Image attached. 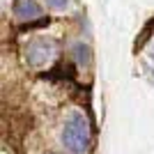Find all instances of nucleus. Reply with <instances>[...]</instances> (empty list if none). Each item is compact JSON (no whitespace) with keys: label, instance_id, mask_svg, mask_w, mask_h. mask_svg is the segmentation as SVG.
Returning a JSON list of instances; mask_svg holds the SVG:
<instances>
[{"label":"nucleus","instance_id":"obj_1","mask_svg":"<svg viewBox=\"0 0 154 154\" xmlns=\"http://www.w3.org/2000/svg\"><path fill=\"white\" fill-rule=\"evenodd\" d=\"M60 140L69 154H90L92 149V124L81 110H71L64 117Z\"/></svg>","mask_w":154,"mask_h":154},{"label":"nucleus","instance_id":"obj_2","mask_svg":"<svg viewBox=\"0 0 154 154\" xmlns=\"http://www.w3.org/2000/svg\"><path fill=\"white\" fill-rule=\"evenodd\" d=\"M58 53H60V48H58V42L53 37H37L26 46L23 58H26L28 67L42 69V67H48V64L55 62Z\"/></svg>","mask_w":154,"mask_h":154},{"label":"nucleus","instance_id":"obj_3","mask_svg":"<svg viewBox=\"0 0 154 154\" xmlns=\"http://www.w3.org/2000/svg\"><path fill=\"white\" fill-rule=\"evenodd\" d=\"M12 12H14V19L21 21L23 26H30L35 21L44 19L42 16V7H39L37 0H14Z\"/></svg>","mask_w":154,"mask_h":154},{"label":"nucleus","instance_id":"obj_4","mask_svg":"<svg viewBox=\"0 0 154 154\" xmlns=\"http://www.w3.org/2000/svg\"><path fill=\"white\" fill-rule=\"evenodd\" d=\"M71 55H74V60H76V64L81 67V69L90 67V62H92V51H90V46L83 44V42H76V44H74Z\"/></svg>","mask_w":154,"mask_h":154},{"label":"nucleus","instance_id":"obj_5","mask_svg":"<svg viewBox=\"0 0 154 154\" xmlns=\"http://www.w3.org/2000/svg\"><path fill=\"white\" fill-rule=\"evenodd\" d=\"M46 7L48 9H55V12H60V9H67L69 7V0H44Z\"/></svg>","mask_w":154,"mask_h":154},{"label":"nucleus","instance_id":"obj_6","mask_svg":"<svg viewBox=\"0 0 154 154\" xmlns=\"http://www.w3.org/2000/svg\"><path fill=\"white\" fill-rule=\"evenodd\" d=\"M147 55H149V60H154V37L149 39V44H147Z\"/></svg>","mask_w":154,"mask_h":154},{"label":"nucleus","instance_id":"obj_7","mask_svg":"<svg viewBox=\"0 0 154 154\" xmlns=\"http://www.w3.org/2000/svg\"><path fill=\"white\" fill-rule=\"evenodd\" d=\"M46 154H55V152H46Z\"/></svg>","mask_w":154,"mask_h":154}]
</instances>
